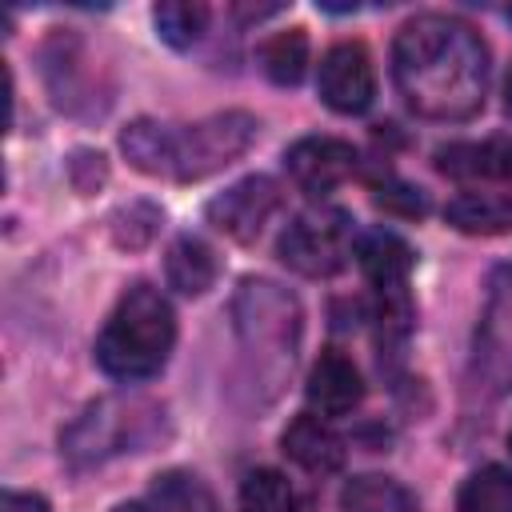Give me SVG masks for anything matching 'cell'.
I'll use <instances>...</instances> for the list:
<instances>
[{"label":"cell","mask_w":512,"mask_h":512,"mask_svg":"<svg viewBox=\"0 0 512 512\" xmlns=\"http://www.w3.org/2000/svg\"><path fill=\"white\" fill-rule=\"evenodd\" d=\"M392 76L416 116L472 120L488 96V44L460 16L420 12L396 32Z\"/></svg>","instance_id":"cell-1"},{"label":"cell","mask_w":512,"mask_h":512,"mask_svg":"<svg viewBox=\"0 0 512 512\" xmlns=\"http://www.w3.org/2000/svg\"><path fill=\"white\" fill-rule=\"evenodd\" d=\"M172 344H176L172 304L156 288L132 284L96 340V364L116 380H148L164 368Z\"/></svg>","instance_id":"cell-2"},{"label":"cell","mask_w":512,"mask_h":512,"mask_svg":"<svg viewBox=\"0 0 512 512\" xmlns=\"http://www.w3.org/2000/svg\"><path fill=\"white\" fill-rule=\"evenodd\" d=\"M232 316H236V336L248 360V376L272 388L284 380V372H292L296 360V344H300V304L292 292H284L272 280H244L236 300H232Z\"/></svg>","instance_id":"cell-3"},{"label":"cell","mask_w":512,"mask_h":512,"mask_svg":"<svg viewBox=\"0 0 512 512\" xmlns=\"http://www.w3.org/2000/svg\"><path fill=\"white\" fill-rule=\"evenodd\" d=\"M256 132H260V120L252 112H240V108L188 124L184 132H176V172H172V180L192 184V180H204V176L228 168L232 160H240L252 148Z\"/></svg>","instance_id":"cell-4"},{"label":"cell","mask_w":512,"mask_h":512,"mask_svg":"<svg viewBox=\"0 0 512 512\" xmlns=\"http://www.w3.org/2000/svg\"><path fill=\"white\" fill-rule=\"evenodd\" d=\"M468 384L472 392H484L492 400L512 388V264L496 268L488 284V300L476 324Z\"/></svg>","instance_id":"cell-5"},{"label":"cell","mask_w":512,"mask_h":512,"mask_svg":"<svg viewBox=\"0 0 512 512\" xmlns=\"http://www.w3.org/2000/svg\"><path fill=\"white\" fill-rule=\"evenodd\" d=\"M360 268L376 292L380 312V340H404L412 328V296H408V272H412V248L392 232H372L360 244Z\"/></svg>","instance_id":"cell-6"},{"label":"cell","mask_w":512,"mask_h":512,"mask_svg":"<svg viewBox=\"0 0 512 512\" xmlns=\"http://www.w3.org/2000/svg\"><path fill=\"white\" fill-rule=\"evenodd\" d=\"M276 256L312 280L336 276L348 264V220L344 212H312V216H296L280 240H276Z\"/></svg>","instance_id":"cell-7"},{"label":"cell","mask_w":512,"mask_h":512,"mask_svg":"<svg viewBox=\"0 0 512 512\" xmlns=\"http://www.w3.org/2000/svg\"><path fill=\"white\" fill-rule=\"evenodd\" d=\"M320 100L340 116H360L376 100V68L360 40H340L324 52L316 76Z\"/></svg>","instance_id":"cell-8"},{"label":"cell","mask_w":512,"mask_h":512,"mask_svg":"<svg viewBox=\"0 0 512 512\" xmlns=\"http://www.w3.org/2000/svg\"><path fill=\"white\" fill-rule=\"evenodd\" d=\"M280 208V188L272 176H244L232 188H224L220 196L208 200L204 216L216 232H224L236 244H252L260 236V228L268 224V216Z\"/></svg>","instance_id":"cell-9"},{"label":"cell","mask_w":512,"mask_h":512,"mask_svg":"<svg viewBox=\"0 0 512 512\" xmlns=\"http://www.w3.org/2000/svg\"><path fill=\"white\" fill-rule=\"evenodd\" d=\"M136 404H124V400H96L92 408H84V416H76V424L64 432V456L84 468V464H96L112 452H120L128 440H132V424L140 416H132Z\"/></svg>","instance_id":"cell-10"},{"label":"cell","mask_w":512,"mask_h":512,"mask_svg":"<svg viewBox=\"0 0 512 512\" xmlns=\"http://www.w3.org/2000/svg\"><path fill=\"white\" fill-rule=\"evenodd\" d=\"M284 168L296 180V188L320 196L344 184L356 168V148L340 136H304L284 152Z\"/></svg>","instance_id":"cell-11"},{"label":"cell","mask_w":512,"mask_h":512,"mask_svg":"<svg viewBox=\"0 0 512 512\" xmlns=\"http://www.w3.org/2000/svg\"><path fill=\"white\" fill-rule=\"evenodd\" d=\"M304 392L320 416H344L360 404L364 380H360V368L352 364V356H344L340 348H324L308 372Z\"/></svg>","instance_id":"cell-12"},{"label":"cell","mask_w":512,"mask_h":512,"mask_svg":"<svg viewBox=\"0 0 512 512\" xmlns=\"http://www.w3.org/2000/svg\"><path fill=\"white\" fill-rule=\"evenodd\" d=\"M280 448H284V456L292 464H300L304 472H316V476L340 472L344 468V452H348L344 440H340V432L324 416H316V412H300L284 428Z\"/></svg>","instance_id":"cell-13"},{"label":"cell","mask_w":512,"mask_h":512,"mask_svg":"<svg viewBox=\"0 0 512 512\" xmlns=\"http://www.w3.org/2000/svg\"><path fill=\"white\" fill-rule=\"evenodd\" d=\"M436 172L452 180H512V136L460 140L436 148Z\"/></svg>","instance_id":"cell-14"},{"label":"cell","mask_w":512,"mask_h":512,"mask_svg":"<svg viewBox=\"0 0 512 512\" xmlns=\"http://www.w3.org/2000/svg\"><path fill=\"white\" fill-rule=\"evenodd\" d=\"M116 512H220V504L196 472L172 468V472H160L152 480L144 504H128V508H116Z\"/></svg>","instance_id":"cell-15"},{"label":"cell","mask_w":512,"mask_h":512,"mask_svg":"<svg viewBox=\"0 0 512 512\" xmlns=\"http://www.w3.org/2000/svg\"><path fill=\"white\" fill-rule=\"evenodd\" d=\"M120 152L144 176H172L176 172V132L156 120H132L120 132Z\"/></svg>","instance_id":"cell-16"},{"label":"cell","mask_w":512,"mask_h":512,"mask_svg":"<svg viewBox=\"0 0 512 512\" xmlns=\"http://www.w3.org/2000/svg\"><path fill=\"white\" fill-rule=\"evenodd\" d=\"M444 220L468 236H500L512 228V196L504 192H460L448 200Z\"/></svg>","instance_id":"cell-17"},{"label":"cell","mask_w":512,"mask_h":512,"mask_svg":"<svg viewBox=\"0 0 512 512\" xmlns=\"http://www.w3.org/2000/svg\"><path fill=\"white\" fill-rule=\"evenodd\" d=\"M216 252L200 236H176L164 256V276L180 296H204L216 284Z\"/></svg>","instance_id":"cell-18"},{"label":"cell","mask_w":512,"mask_h":512,"mask_svg":"<svg viewBox=\"0 0 512 512\" xmlns=\"http://www.w3.org/2000/svg\"><path fill=\"white\" fill-rule=\"evenodd\" d=\"M340 512H416V496L400 480L368 472L340 488Z\"/></svg>","instance_id":"cell-19"},{"label":"cell","mask_w":512,"mask_h":512,"mask_svg":"<svg viewBox=\"0 0 512 512\" xmlns=\"http://www.w3.org/2000/svg\"><path fill=\"white\" fill-rule=\"evenodd\" d=\"M260 64H264L272 84H280V88L300 84L304 68H308V32L304 28H284L276 36H268L264 48H260Z\"/></svg>","instance_id":"cell-20"},{"label":"cell","mask_w":512,"mask_h":512,"mask_svg":"<svg viewBox=\"0 0 512 512\" xmlns=\"http://www.w3.org/2000/svg\"><path fill=\"white\" fill-rule=\"evenodd\" d=\"M456 512H512V472L500 464L472 472L460 488Z\"/></svg>","instance_id":"cell-21"},{"label":"cell","mask_w":512,"mask_h":512,"mask_svg":"<svg viewBox=\"0 0 512 512\" xmlns=\"http://www.w3.org/2000/svg\"><path fill=\"white\" fill-rule=\"evenodd\" d=\"M152 24L160 32L164 44L172 48H192L208 24V8L196 0H164L152 8Z\"/></svg>","instance_id":"cell-22"},{"label":"cell","mask_w":512,"mask_h":512,"mask_svg":"<svg viewBox=\"0 0 512 512\" xmlns=\"http://www.w3.org/2000/svg\"><path fill=\"white\" fill-rule=\"evenodd\" d=\"M240 512H296L288 476L276 468H252L240 484Z\"/></svg>","instance_id":"cell-23"},{"label":"cell","mask_w":512,"mask_h":512,"mask_svg":"<svg viewBox=\"0 0 512 512\" xmlns=\"http://www.w3.org/2000/svg\"><path fill=\"white\" fill-rule=\"evenodd\" d=\"M160 208L156 204H148V200H132V204H120L112 216H108V232H112V244L116 248H128V252H136V248H148L152 240H156V232H160Z\"/></svg>","instance_id":"cell-24"},{"label":"cell","mask_w":512,"mask_h":512,"mask_svg":"<svg viewBox=\"0 0 512 512\" xmlns=\"http://www.w3.org/2000/svg\"><path fill=\"white\" fill-rule=\"evenodd\" d=\"M68 180L76 184V192H96L104 180H108V164H104V156L100 152H92V148H76L72 156H68Z\"/></svg>","instance_id":"cell-25"},{"label":"cell","mask_w":512,"mask_h":512,"mask_svg":"<svg viewBox=\"0 0 512 512\" xmlns=\"http://www.w3.org/2000/svg\"><path fill=\"white\" fill-rule=\"evenodd\" d=\"M384 212H400V216H424L428 212V200H424V192L420 188H408V184H388V188H376V196H372Z\"/></svg>","instance_id":"cell-26"},{"label":"cell","mask_w":512,"mask_h":512,"mask_svg":"<svg viewBox=\"0 0 512 512\" xmlns=\"http://www.w3.org/2000/svg\"><path fill=\"white\" fill-rule=\"evenodd\" d=\"M0 512H52L40 492H4Z\"/></svg>","instance_id":"cell-27"},{"label":"cell","mask_w":512,"mask_h":512,"mask_svg":"<svg viewBox=\"0 0 512 512\" xmlns=\"http://www.w3.org/2000/svg\"><path fill=\"white\" fill-rule=\"evenodd\" d=\"M504 104H508V112H512V72H508V100H504Z\"/></svg>","instance_id":"cell-28"},{"label":"cell","mask_w":512,"mask_h":512,"mask_svg":"<svg viewBox=\"0 0 512 512\" xmlns=\"http://www.w3.org/2000/svg\"><path fill=\"white\" fill-rule=\"evenodd\" d=\"M508 448H512V432H508Z\"/></svg>","instance_id":"cell-29"},{"label":"cell","mask_w":512,"mask_h":512,"mask_svg":"<svg viewBox=\"0 0 512 512\" xmlns=\"http://www.w3.org/2000/svg\"><path fill=\"white\" fill-rule=\"evenodd\" d=\"M508 20H512V8H508Z\"/></svg>","instance_id":"cell-30"}]
</instances>
